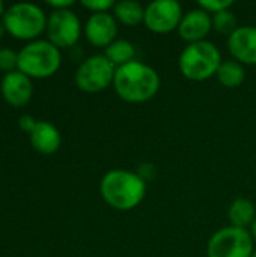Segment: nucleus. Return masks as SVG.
Listing matches in <instances>:
<instances>
[{
    "mask_svg": "<svg viewBox=\"0 0 256 257\" xmlns=\"http://www.w3.org/2000/svg\"><path fill=\"white\" fill-rule=\"evenodd\" d=\"M161 80L158 72L140 62L134 60L116 68L113 87L116 95L130 104H142L151 101L160 90Z\"/></svg>",
    "mask_w": 256,
    "mask_h": 257,
    "instance_id": "obj_1",
    "label": "nucleus"
},
{
    "mask_svg": "<svg viewBox=\"0 0 256 257\" xmlns=\"http://www.w3.org/2000/svg\"><path fill=\"white\" fill-rule=\"evenodd\" d=\"M103 200L116 211H131L146 196V182L136 173L124 169L107 172L100 182Z\"/></svg>",
    "mask_w": 256,
    "mask_h": 257,
    "instance_id": "obj_2",
    "label": "nucleus"
},
{
    "mask_svg": "<svg viewBox=\"0 0 256 257\" xmlns=\"http://www.w3.org/2000/svg\"><path fill=\"white\" fill-rule=\"evenodd\" d=\"M222 62L219 48L210 41H202L189 44L183 50L178 59V68L187 80L205 81L217 74Z\"/></svg>",
    "mask_w": 256,
    "mask_h": 257,
    "instance_id": "obj_3",
    "label": "nucleus"
},
{
    "mask_svg": "<svg viewBox=\"0 0 256 257\" xmlns=\"http://www.w3.org/2000/svg\"><path fill=\"white\" fill-rule=\"evenodd\" d=\"M60 63V50L48 39L32 41L18 53V71L30 78H48L59 71Z\"/></svg>",
    "mask_w": 256,
    "mask_h": 257,
    "instance_id": "obj_4",
    "label": "nucleus"
},
{
    "mask_svg": "<svg viewBox=\"0 0 256 257\" xmlns=\"http://www.w3.org/2000/svg\"><path fill=\"white\" fill-rule=\"evenodd\" d=\"M2 21L9 35L23 41H36L47 30V17L35 3L21 2L11 5L5 11Z\"/></svg>",
    "mask_w": 256,
    "mask_h": 257,
    "instance_id": "obj_5",
    "label": "nucleus"
},
{
    "mask_svg": "<svg viewBox=\"0 0 256 257\" xmlns=\"http://www.w3.org/2000/svg\"><path fill=\"white\" fill-rule=\"evenodd\" d=\"M255 241L247 229L223 227L207 244V257H252Z\"/></svg>",
    "mask_w": 256,
    "mask_h": 257,
    "instance_id": "obj_6",
    "label": "nucleus"
},
{
    "mask_svg": "<svg viewBox=\"0 0 256 257\" xmlns=\"http://www.w3.org/2000/svg\"><path fill=\"white\" fill-rule=\"evenodd\" d=\"M116 66L104 56L94 54L84 59L75 71V84L80 90L97 93L113 84Z\"/></svg>",
    "mask_w": 256,
    "mask_h": 257,
    "instance_id": "obj_7",
    "label": "nucleus"
},
{
    "mask_svg": "<svg viewBox=\"0 0 256 257\" xmlns=\"http://www.w3.org/2000/svg\"><path fill=\"white\" fill-rule=\"evenodd\" d=\"M81 35V24L77 14L71 9L51 11L47 18V36L48 41L60 48L74 47Z\"/></svg>",
    "mask_w": 256,
    "mask_h": 257,
    "instance_id": "obj_8",
    "label": "nucleus"
},
{
    "mask_svg": "<svg viewBox=\"0 0 256 257\" xmlns=\"http://www.w3.org/2000/svg\"><path fill=\"white\" fill-rule=\"evenodd\" d=\"M183 6L177 0H155L145 8L143 24L154 33H169L178 30L183 20Z\"/></svg>",
    "mask_w": 256,
    "mask_h": 257,
    "instance_id": "obj_9",
    "label": "nucleus"
},
{
    "mask_svg": "<svg viewBox=\"0 0 256 257\" xmlns=\"http://www.w3.org/2000/svg\"><path fill=\"white\" fill-rule=\"evenodd\" d=\"M84 35L91 45L97 48H107L118 36V21L110 12L92 14L84 26Z\"/></svg>",
    "mask_w": 256,
    "mask_h": 257,
    "instance_id": "obj_10",
    "label": "nucleus"
},
{
    "mask_svg": "<svg viewBox=\"0 0 256 257\" xmlns=\"http://www.w3.org/2000/svg\"><path fill=\"white\" fill-rule=\"evenodd\" d=\"M228 51L241 65H256V27L240 26L228 38Z\"/></svg>",
    "mask_w": 256,
    "mask_h": 257,
    "instance_id": "obj_11",
    "label": "nucleus"
},
{
    "mask_svg": "<svg viewBox=\"0 0 256 257\" xmlns=\"http://www.w3.org/2000/svg\"><path fill=\"white\" fill-rule=\"evenodd\" d=\"M211 30L213 18L208 12H205L201 8L186 12L178 27L180 38L189 44L207 41V36Z\"/></svg>",
    "mask_w": 256,
    "mask_h": 257,
    "instance_id": "obj_12",
    "label": "nucleus"
},
{
    "mask_svg": "<svg viewBox=\"0 0 256 257\" xmlns=\"http://www.w3.org/2000/svg\"><path fill=\"white\" fill-rule=\"evenodd\" d=\"M0 90L8 104L14 107H23L32 99L33 84L30 77L17 69L3 75Z\"/></svg>",
    "mask_w": 256,
    "mask_h": 257,
    "instance_id": "obj_13",
    "label": "nucleus"
},
{
    "mask_svg": "<svg viewBox=\"0 0 256 257\" xmlns=\"http://www.w3.org/2000/svg\"><path fill=\"white\" fill-rule=\"evenodd\" d=\"M30 143L35 151H38L42 155H51L56 151H59L62 137L59 130L47 122V120H39L35 126V130L30 134Z\"/></svg>",
    "mask_w": 256,
    "mask_h": 257,
    "instance_id": "obj_14",
    "label": "nucleus"
},
{
    "mask_svg": "<svg viewBox=\"0 0 256 257\" xmlns=\"http://www.w3.org/2000/svg\"><path fill=\"white\" fill-rule=\"evenodd\" d=\"M228 220L232 227L247 229L256 220V208L252 200L240 197L235 199L228 209Z\"/></svg>",
    "mask_w": 256,
    "mask_h": 257,
    "instance_id": "obj_15",
    "label": "nucleus"
},
{
    "mask_svg": "<svg viewBox=\"0 0 256 257\" xmlns=\"http://www.w3.org/2000/svg\"><path fill=\"white\" fill-rule=\"evenodd\" d=\"M113 17L122 26L134 27V26L143 24V21H145V8L139 2L122 0V2L115 3Z\"/></svg>",
    "mask_w": 256,
    "mask_h": 257,
    "instance_id": "obj_16",
    "label": "nucleus"
},
{
    "mask_svg": "<svg viewBox=\"0 0 256 257\" xmlns=\"http://www.w3.org/2000/svg\"><path fill=\"white\" fill-rule=\"evenodd\" d=\"M216 77L222 86L234 89L243 84L246 78V69H244V65H241L240 62L234 59H228L220 63Z\"/></svg>",
    "mask_w": 256,
    "mask_h": 257,
    "instance_id": "obj_17",
    "label": "nucleus"
},
{
    "mask_svg": "<svg viewBox=\"0 0 256 257\" xmlns=\"http://www.w3.org/2000/svg\"><path fill=\"white\" fill-rule=\"evenodd\" d=\"M104 56L116 66H124L130 62H134L136 59V48L134 45L127 41V39H116L115 42H112L106 50H104Z\"/></svg>",
    "mask_w": 256,
    "mask_h": 257,
    "instance_id": "obj_18",
    "label": "nucleus"
},
{
    "mask_svg": "<svg viewBox=\"0 0 256 257\" xmlns=\"http://www.w3.org/2000/svg\"><path fill=\"white\" fill-rule=\"evenodd\" d=\"M211 18H213V30H216L217 33H220L223 36H228V38L240 27L237 15L231 9L217 12V14L211 15Z\"/></svg>",
    "mask_w": 256,
    "mask_h": 257,
    "instance_id": "obj_19",
    "label": "nucleus"
},
{
    "mask_svg": "<svg viewBox=\"0 0 256 257\" xmlns=\"http://www.w3.org/2000/svg\"><path fill=\"white\" fill-rule=\"evenodd\" d=\"M18 69V53L12 48H0V71L12 72Z\"/></svg>",
    "mask_w": 256,
    "mask_h": 257,
    "instance_id": "obj_20",
    "label": "nucleus"
},
{
    "mask_svg": "<svg viewBox=\"0 0 256 257\" xmlns=\"http://www.w3.org/2000/svg\"><path fill=\"white\" fill-rule=\"evenodd\" d=\"M198 5H199L201 9H204L210 15H214L217 12L231 9V6L234 5V2L232 0H201Z\"/></svg>",
    "mask_w": 256,
    "mask_h": 257,
    "instance_id": "obj_21",
    "label": "nucleus"
},
{
    "mask_svg": "<svg viewBox=\"0 0 256 257\" xmlns=\"http://www.w3.org/2000/svg\"><path fill=\"white\" fill-rule=\"evenodd\" d=\"M81 6L91 11L92 14H100V12H109L113 9L115 2L113 0H83Z\"/></svg>",
    "mask_w": 256,
    "mask_h": 257,
    "instance_id": "obj_22",
    "label": "nucleus"
},
{
    "mask_svg": "<svg viewBox=\"0 0 256 257\" xmlns=\"http://www.w3.org/2000/svg\"><path fill=\"white\" fill-rule=\"evenodd\" d=\"M136 173H137L145 182H148V181L154 179L157 170H155V166H154V164H151V163H143V164L139 166V169H137Z\"/></svg>",
    "mask_w": 256,
    "mask_h": 257,
    "instance_id": "obj_23",
    "label": "nucleus"
},
{
    "mask_svg": "<svg viewBox=\"0 0 256 257\" xmlns=\"http://www.w3.org/2000/svg\"><path fill=\"white\" fill-rule=\"evenodd\" d=\"M36 120L33 119V116H30V114H23L20 119H18V126H20V130L21 131H24V133H27V134H32V131L35 130V126H36Z\"/></svg>",
    "mask_w": 256,
    "mask_h": 257,
    "instance_id": "obj_24",
    "label": "nucleus"
},
{
    "mask_svg": "<svg viewBox=\"0 0 256 257\" xmlns=\"http://www.w3.org/2000/svg\"><path fill=\"white\" fill-rule=\"evenodd\" d=\"M47 5L51 6L53 11H57V9H69L74 5V0H48Z\"/></svg>",
    "mask_w": 256,
    "mask_h": 257,
    "instance_id": "obj_25",
    "label": "nucleus"
},
{
    "mask_svg": "<svg viewBox=\"0 0 256 257\" xmlns=\"http://www.w3.org/2000/svg\"><path fill=\"white\" fill-rule=\"evenodd\" d=\"M250 235H252V238H253V241H256V220L253 221V224L250 226Z\"/></svg>",
    "mask_w": 256,
    "mask_h": 257,
    "instance_id": "obj_26",
    "label": "nucleus"
},
{
    "mask_svg": "<svg viewBox=\"0 0 256 257\" xmlns=\"http://www.w3.org/2000/svg\"><path fill=\"white\" fill-rule=\"evenodd\" d=\"M5 32H6V29H5V24H3V21L0 20V38L5 35Z\"/></svg>",
    "mask_w": 256,
    "mask_h": 257,
    "instance_id": "obj_27",
    "label": "nucleus"
},
{
    "mask_svg": "<svg viewBox=\"0 0 256 257\" xmlns=\"http://www.w3.org/2000/svg\"><path fill=\"white\" fill-rule=\"evenodd\" d=\"M5 11H6V8H5V3H3V2L0 0V17H3Z\"/></svg>",
    "mask_w": 256,
    "mask_h": 257,
    "instance_id": "obj_28",
    "label": "nucleus"
},
{
    "mask_svg": "<svg viewBox=\"0 0 256 257\" xmlns=\"http://www.w3.org/2000/svg\"><path fill=\"white\" fill-rule=\"evenodd\" d=\"M252 257H256V250H255V253H253V256H252Z\"/></svg>",
    "mask_w": 256,
    "mask_h": 257,
    "instance_id": "obj_29",
    "label": "nucleus"
}]
</instances>
